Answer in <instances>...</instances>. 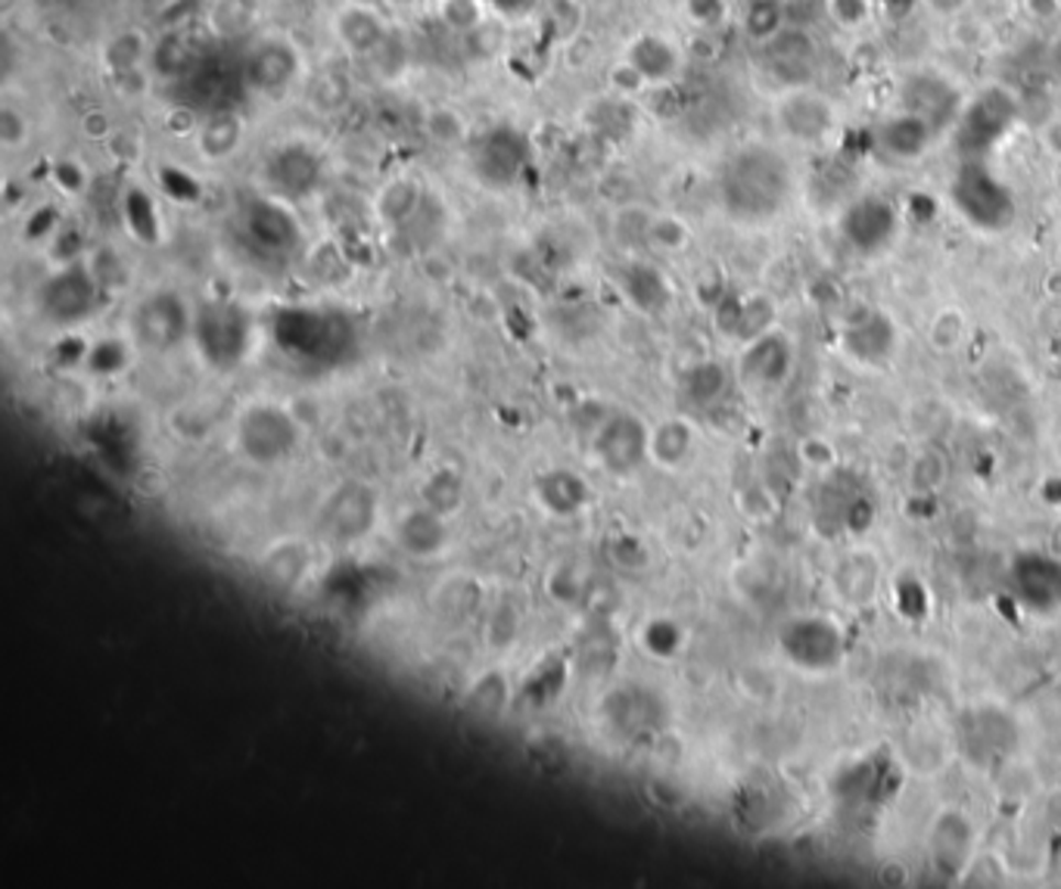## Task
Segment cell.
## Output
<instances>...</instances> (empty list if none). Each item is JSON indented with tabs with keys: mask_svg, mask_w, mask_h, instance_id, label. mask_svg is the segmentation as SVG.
Masks as SVG:
<instances>
[{
	"mask_svg": "<svg viewBox=\"0 0 1061 889\" xmlns=\"http://www.w3.org/2000/svg\"><path fill=\"white\" fill-rule=\"evenodd\" d=\"M421 504L440 510L445 516L457 513L461 504H464V479H461V473L449 470V467L430 473L421 482Z\"/></svg>",
	"mask_w": 1061,
	"mask_h": 889,
	"instance_id": "74e56055",
	"label": "cell"
},
{
	"mask_svg": "<svg viewBox=\"0 0 1061 889\" xmlns=\"http://www.w3.org/2000/svg\"><path fill=\"white\" fill-rule=\"evenodd\" d=\"M688 224L676 215H654L648 227V243L657 246L663 253H678L688 246Z\"/></svg>",
	"mask_w": 1061,
	"mask_h": 889,
	"instance_id": "c3c4849f",
	"label": "cell"
},
{
	"mask_svg": "<svg viewBox=\"0 0 1061 889\" xmlns=\"http://www.w3.org/2000/svg\"><path fill=\"white\" fill-rule=\"evenodd\" d=\"M778 125L787 137L809 144V141H822L825 134H831L838 125V115L822 93L809 91V88H791L785 91V100L778 103Z\"/></svg>",
	"mask_w": 1061,
	"mask_h": 889,
	"instance_id": "603a6c76",
	"label": "cell"
},
{
	"mask_svg": "<svg viewBox=\"0 0 1061 889\" xmlns=\"http://www.w3.org/2000/svg\"><path fill=\"white\" fill-rule=\"evenodd\" d=\"M921 3L937 19H959L971 7V0H921Z\"/></svg>",
	"mask_w": 1061,
	"mask_h": 889,
	"instance_id": "e7e4bbea",
	"label": "cell"
},
{
	"mask_svg": "<svg viewBox=\"0 0 1061 889\" xmlns=\"http://www.w3.org/2000/svg\"><path fill=\"white\" fill-rule=\"evenodd\" d=\"M486 0H440V19L445 29L457 35L476 32L486 19Z\"/></svg>",
	"mask_w": 1061,
	"mask_h": 889,
	"instance_id": "f6af8a7d",
	"label": "cell"
},
{
	"mask_svg": "<svg viewBox=\"0 0 1061 889\" xmlns=\"http://www.w3.org/2000/svg\"><path fill=\"white\" fill-rule=\"evenodd\" d=\"M933 134H937V127L931 122H925L915 112H903L881 125V146L899 159H915L931 146Z\"/></svg>",
	"mask_w": 1061,
	"mask_h": 889,
	"instance_id": "836d02e7",
	"label": "cell"
},
{
	"mask_svg": "<svg viewBox=\"0 0 1061 889\" xmlns=\"http://www.w3.org/2000/svg\"><path fill=\"white\" fill-rule=\"evenodd\" d=\"M545 13H549L551 25L564 37H576V32L583 29V3L579 0H545Z\"/></svg>",
	"mask_w": 1061,
	"mask_h": 889,
	"instance_id": "f5cc1de1",
	"label": "cell"
},
{
	"mask_svg": "<svg viewBox=\"0 0 1061 889\" xmlns=\"http://www.w3.org/2000/svg\"><path fill=\"white\" fill-rule=\"evenodd\" d=\"M333 35L343 44V51L352 56L377 54L389 41V25L384 13H377L367 3H346L333 16Z\"/></svg>",
	"mask_w": 1061,
	"mask_h": 889,
	"instance_id": "d4e9b609",
	"label": "cell"
},
{
	"mask_svg": "<svg viewBox=\"0 0 1061 889\" xmlns=\"http://www.w3.org/2000/svg\"><path fill=\"white\" fill-rule=\"evenodd\" d=\"M843 526L850 529L853 535H862L875 526V504L865 494H853L850 504L843 510Z\"/></svg>",
	"mask_w": 1061,
	"mask_h": 889,
	"instance_id": "9f6ffc18",
	"label": "cell"
},
{
	"mask_svg": "<svg viewBox=\"0 0 1061 889\" xmlns=\"http://www.w3.org/2000/svg\"><path fill=\"white\" fill-rule=\"evenodd\" d=\"M592 454L601 470L629 479L651 460V426L632 411H610L592 430Z\"/></svg>",
	"mask_w": 1061,
	"mask_h": 889,
	"instance_id": "52a82bcc",
	"label": "cell"
},
{
	"mask_svg": "<svg viewBox=\"0 0 1061 889\" xmlns=\"http://www.w3.org/2000/svg\"><path fill=\"white\" fill-rule=\"evenodd\" d=\"M607 81H610V88H614V93H620V97H636V93H641V91H648L651 85L641 78V73L629 63V59H620L614 69H610V75H607Z\"/></svg>",
	"mask_w": 1061,
	"mask_h": 889,
	"instance_id": "11a10c76",
	"label": "cell"
},
{
	"mask_svg": "<svg viewBox=\"0 0 1061 889\" xmlns=\"http://www.w3.org/2000/svg\"><path fill=\"white\" fill-rule=\"evenodd\" d=\"M947 476H950L947 457L937 448H925V452L915 454L913 464H909V489L915 494H933L937 489H943Z\"/></svg>",
	"mask_w": 1061,
	"mask_h": 889,
	"instance_id": "ab89813d",
	"label": "cell"
},
{
	"mask_svg": "<svg viewBox=\"0 0 1061 889\" xmlns=\"http://www.w3.org/2000/svg\"><path fill=\"white\" fill-rule=\"evenodd\" d=\"M791 197V165L775 146L738 149L722 175V202L741 221H769Z\"/></svg>",
	"mask_w": 1061,
	"mask_h": 889,
	"instance_id": "6da1fadb",
	"label": "cell"
},
{
	"mask_svg": "<svg viewBox=\"0 0 1061 889\" xmlns=\"http://www.w3.org/2000/svg\"><path fill=\"white\" fill-rule=\"evenodd\" d=\"M467 703H471L476 712H483V715H501V712L508 709V703H511V685H508L505 671L493 669L486 671V675H479L474 681V688H471V693H467Z\"/></svg>",
	"mask_w": 1061,
	"mask_h": 889,
	"instance_id": "f35d334b",
	"label": "cell"
},
{
	"mask_svg": "<svg viewBox=\"0 0 1061 889\" xmlns=\"http://www.w3.org/2000/svg\"><path fill=\"white\" fill-rule=\"evenodd\" d=\"M302 54L287 37H265L250 47L243 59V81L258 97H280L299 78Z\"/></svg>",
	"mask_w": 1061,
	"mask_h": 889,
	"instance_id": "9a60e30c",
	"label": "cell"
},
{
	"mask_svg": "<svg viewBox=\"0 0 1061 889\" xmlns=\"http://www.w3.org/2000/svg\"><path fill=\"white\" fill-rule=\"evenodd\" d=\"M841 348L853 362L865 364V367L891 362L897 352V327H894L891 314L875 309L862 311L856 321H850L843 327Z\"/></svg>",
	"mask_w": 1061,
	"mask_h": 889,
	"instance_id": "cb8c5ba5",
	"label": "cell"
},
{
	"mask_svg": "<svg viewBox=\"0 0 1061 889\" xmlns=\"http://www.w3.org/2000/svg\"><path fill=\"white\" fill-rule=\"evenodd\" d=\"M393 542L411 560H436L452 545L449 516L427 504H411L396 516Z\"/></svg>",
	"mask_w": 1061,
	"mask_h": 889,
	"instance_id": "d6986e66",
	"label": "cell"
},
{
	"mask_svg": "<svg viewBox=\"0 0 1061 889\" xmlns=\"http://www.w3.org/2000/svg\"><path fill=\"white\" fill-rule=\"evenodd\" d=\"M828 10L843 29H856L869 19V0H828Z\"/></svg>",
	"mask_w": 1061,
	"mask_h": 889,
	"instance_id": "91938a15",
	"label": "cell"
},
{
	"mask_svg": "<svg viewBox=\"0 0 1061 889\" xmlns=\"http://www.w3.org/2000/svg\"><path fill=\"white\" fill-rule=\"evenodd\" d=\"M678 641H682V635H678V625H673V622H651L648 632H644V644L654 656H676Z\"/></svg>",
	"mask_w": 1061,
	"mask_h": 889,
	"instance_id": "db71d44e",
	"label": "cell"
},
{
	"mask_svg": "<svg viewBox=\"0 0 1061 889\" xmlns=\"http://www.w3.org/2000/svg\"><path fill=\"white\" fill-rule=\"evenodd\" d=\"M697 448L695 423L685 418H663L651 426V464L660 470H678Z\"/></svg>",
	"mask_w": 1061,
	"mask_h": 889,
	"instance_id": "1f68e13d",
	"label": "cell"
},
{
	"mask_svg": "<svg viewBox=\"0 0 1061 889\" xmlns=\"http://www.w3.org/2000/svg\"><path fill=\"white\" fill-rule=\"evenodd\" d=\"M841 234L862 255H878L897 236V212L878 197H862L841 215Z\"/></svg>",
	"mask_w": 1061,
	"mask_h": 889,
	"instance_id": "7402d4cb",
	"label": "cell"
},
{
	"mask_svg": "<svg viewBox=\"0 0 1061 889\" xmlns=\"http://www.w3.org/2000/svg\"><path fill=\"white\" fill-rule=\"evenodd\" d=\"M950 193L955 212H962V219L984 234H999V231L1012 227V221H1015L1012 190L990 171L987 165H962L952 178Z\"/></svg>",
	"mask_w": 1061,
	"mask_h": 889,
	"instance_id": "8992f818",
	"label": "cell"
},
{
	"mask_svg": "<svg viewBox=\"0 0 1061 889\" xmlns=\"http://www.w3.org/2000/svg\"><path fill=\"white\" fill-rule=\"evenodd\" d=\"M965 336H969V318H965V311L959 309L937 311V318H933L931 327H928V343H931L933 352H940V355L959 352L962 343H965Z\"/></svg>",
	"mask_w": 1061,
	"mask_h": 889,
	"instance_id": "60d3db41",
	"label": "cell"
},
{
	"mask_svg": "<svg viewBox=\"0 0 1061 889\" xmlns=\"http://www.w3.org/2000/svg\"><path fill=\"white\" fill-rule=\"evenodd\" d=\"M25 144H29V115L13 103H3L0 107V146L19 149Z\"/></svg>",
	"mask_w": 1061,
	"mask_h": 889,
	"instance_id": "816d5d0a",
	"label": "cell"
},
{
	"mask_svg": "<svg viewBox=\"0 0 1061 889\" xmlns=\"http://www.w3.org/2000/svg\"><path fill=\"white\" fill-rule=\"evenodd\" d=\"M955 737L965 749V756L974 763H990V759H1003L1006 753L1015 749L1018 731L1012 725L1003 709L996 707H981L965 712V719L955 725Z\"/></svg>",
	"mask_w": 1061,
	"mask_h": 889,
	"instance_id": "ffe728a7",
	"label": "cell"
},
{
	"mask_svg": "<svg viewBox=\"0 0 1061 889\" xmlns=\"http://www.w3.org/2000/svg\"><path fill=\"white\" fill-rule=\"evenodd\" d=\"M610 560L617 563L620 569H629V573H639L651 563V551L648 545L636 538V535H617L610 542Z\"/></svg>",
	"mask_w": 1061,
	"mask_h": 889,
	"instance_id": "f907efd6",
	"label": "cell"
},
{
	"mask_svg": "<svg viewBox=\"0 0 1061 889\" xmlns=\"http://www.w3.org/2000/svg\"><path fill=\"white\" fill-rule=\"evenodd\" d=\"M835 591L843 603L850 607H872L881 594L884 585V573H881L878 557L872 551H853L847 554L838 569H835Z\"/></svg>",
	"mask_w": 1061,
	"mask_h": 889,
	"instance_id": "4316f807",
	"label": "cell"
},
{
	"mask_svg": "<svg viewBox=\"0 0 1061 889\" xmlns=\"http://www.w3.org/2000/svg\"><path fill=\"white\" fill-rule=\"evenodd\" d=\"M622 59H629L648 85H666V81H673L678 69H682V54H678L676 44H673L670 37L654 35V32L636 37V41L626 47Z\"/></svg>",
	"mask_w": 1061,
	"mask_h": 889,
	"instance_id": "4dcf8cb0",
	"label": "cell"
},
{
	"mask_svg": "<svg viewBox=\"0 0 1061 889\" xmlns=\"http://www.w3.org/2000/svg\"><path fill=\"white\" fill-rule=\"evenodd\" d=\"M800 460L813 470H831L838 464V452L825 438H804L800 442Z\"/></svg>",
	"mask_w": 1061,
	"mask_h": 889,
	"instance_id": "680465c9",
	"label": "cell"
},
{
	"mask_svg": "<svg viewBox=\"0 0 1061 889\" xmlns=\"http://www.w3.org/2000/svg\"><path fill=\"white\" fill-rule=\"evenodd\" d=\"M763 59H766L769 75L791 88H809L816 66H819V47L816 37L804 29H782L775 37L763 44Z\"/></svg>",
	"mask_w": 1061,
	"mask_h": 889,
	"instance_id": "ac0fdd59",
	"label": "cell"
},
{
	"mask_svg": "<svg viewBox=\"0 0 1061 889\" xmlns=\"http://www.w3.org/2000/svg\"><path fill=\"white\" fill-rule=\"evenodd\" d=\"M517 635H520V613H517V607H513L511 600L495 603L493 613H489V622H486V641H489V647L505 651V647H511L513 641H517Z\"/></svg>",
	"mask_w": 1061,
	"mask_h": 889,
	"instance_id": "bcb514c9",
	"label": "cell"
},
{
	"mask_svg": "<svg viewBox=\"0 0 1061 889\" xmlns=\"http://www.w3.org/2000/svg\"><path fill=\"white\" fill-rule=\"evenodd\" d=\"M131 333L141 348L153 355H168L194 336V309L184 302L181 292H150L131 314Z\"/></svg>",
	"mask_w": 1061,
	"mask_h": 889,
	"instance_id": "ba28073f",
	"label": "cell"
},
{
	"mask_svg": "<svg viewBox=\"0 0 1061 889\" xmlns=\"http://www.w3.org/2000/svg\"><path fill=\"white\" fill-rule=\"evenodd\" d=\"M421 202H423V193H421V187L415 181H408V178H399V181H389L377 193V215H380V221H386V224H405L408 219H415L418 215V209H421Z\"/></svg>",
	"mask_w": 1061,
	"mask_h": 889,
	"instance_id": "d590c367",
	"label": "cell"
},
{
	"mask_svg": "<svg viewBox=\"0 0 1061 889\" xmlns=\"http://www.w3.org/2000/svg\"><path fill=\"white\" fill-rule=\"evenodd\" d=\"M1027 13L1034 19H1056L1061 13V0H1025Z\"/></svg>",
	"mask_w": 1061,
	"mask_h": 889,
	"instance_id": "03108f58",
	"label": "cell"
},
{
	"mask_svg": "<svg viewBox=\"0 0 1061 889\" xmlns=\"http://www.w3.org/2000/svg\"><path fill=\"white\" fill-rule=\"evenodd\" d=\"M535 3H539V0H486V7L495 10V13H501L505 19L527 16V13L535 10Z\"/></svg>",
	"mask_w": 1061,
	"mask_h": 889,
	"instance_id": "be15d7a7",
	"label": "cell"
},
{
	"mask_svg": "<svg viewBox=\"0 0 1061 889\" xmlns=\"http://www.w3.org/2000/svg\"><path fill=\"white\" fill-rule=\"evenodd\" d=\"M1015 598L1037 613L1061 610V560L1043 551H1025L1008 566Z\"/></svg>",
	"mask_w": 1061,
	"mask_h": 889,
	"instance_id": "2e32d148",
	"label": "cell"
},
{
	"mask_svg": "<svg viewBox=\"0 0 1061 889\" xmlns=\"http://www.w3.org/2000/svg\"><path fill=\"white\" fill-rule=\"evenodd\" d=\"M685 10L700 29H716L726 22V0H685Z\"/></svg>",
	"mask_w": 1061,
	"mask_h": 889,
	"instance_id": "6f0895ef",
	"label": "cell"
},
{
	"mask_svg": "<svg viewBox=\"0 0 1061 889\" xmlns=\"http://www.w3.org/2000/svg\"><path fill=\"white\" fill-rule=\"evenodd\" d=\"M209 25L215 29V35L228 37H243L253 25V3L250 0H219L209 13Z\"/></svg>",
	"mask_w": 1061,
	"mask_h": 889,
	"instance_id": "7bdbcfd3",
	"label": "cell"
},
{
	"mask_svg": "<svg viewBox=\"0 0 1061 889\" xmlns=\"http://www.w3.org/2000/svg\"><path fill=\"white\" fill-rule=\"evenodd\" d=\"M380 491L365 479H340L318 501L314 523L333 545H358L377 529Z\"/></svg>",
	"mask_w": 1061,
	"mask_h": 889,
	"instance_id": "5b68a950",
	"label": "cell"
},
{
	"mask_svg": "<svg viewBox=\"0 0 1061 889\" xmlns=\"http://www.w3.org/2000/svg\"><path fill=\"white\" fill-rule=\"evenodd\" d=\"M592 489L579 473L557 467L535 479V501L549 510L551 516H576L588 508Z\"/></svg>",
	"mask_w": 1061,
	"mask_h": 889,
	"instance_id": "f546056e",
	"label": "cell"
},
{
	"mask_svg": "<svg viewBox=\"0 0 1061 889\" xmlns=\"http://www.w3.org/2000/svg\"><path fill=\"white\" fill-rule=\"evenodd\" d=\"M81 131H85L91 141H110V134H112L110 115L100 110L85 112V115H81Z\"/></svg>",
	"mask_w": 1061,
	"mask_h": 889,
	"instance_id": "6125c7cd",
	"label": "cell"
},
{
	"mask_svg": "<svg viewBox=\"0 0 1061 889\" xmlns=\"http://www.w3.org/2000/svg\"><path fill=\"white\" fill-rule=\"evenodd\" d=\"M931 868L943 880H962L977 858V831L962 809H943L928 831Z\"/></svg>",
	"mask_w": 1061,
	"mask_h": 889,
	"instance_id": "4fadbf2b",
	"label": "cell"
},
{
	"mask_svg": "<svg viewBox=\"0 0 1061 889\" xmlns=\"http://www.w3.org/2000/svg\"><path fill=\"white\" fill-rule=\"evenodd\" d=\"M794 370V343L782 330H769L748 345H741L738 380L753 389H778Z\"/></svg>",
	"mask_w": 1061,
	"mask_h": 889,
	"instance_id": "e0dca14e",
	"label": "cell"
},
{
	"mask_svg": "<svg viewBox=\"0 0 1061 889\" xmlns=\"http://www.w3.org/2000/svg\"><path fill=\"white\" fill-rule=\"evenodd\" d=\"M423 131L433 144L440 146H455L464 144L471 137V125L467 119L455 110V107H436V110L427 112L423 119Z\"/></svg>",
	"mask_w": 1061,
	"mask_h": 889,
	"instance_id": "b9f144b4",
	"label": "cell"
},
{
	"mask_svg": "<svg viewBox=\"0 0 1061 889\" xmlns=\"http://www.w3.org/2000/svg\"><path fill=\"white\" fill-rule=\"evenodd\" d=\"M246 141V119L237 110H212L202 115L194 144L206 163H224Z\"/></svg>",
	"mask_w": 1061,
	"mask_h": 889,
	"instance_id": "f1b7e54d",
	"label": "cell"
},
{
	"mask_svg": "<svg viewBox=\"0 0 1061 889\" xmlns=\"http://www.w3.org/2000/svg\"><path fill=\"white\" fill-rule=\"evenodd\" d=\"M530 159V144L517 127H493L471 144V165L476 178L489 187H511L523 175Z\"/></svg>",
	"mask_w": 1061,
	"mask_h": 889,
	"instance_id": "5bb4252c",
	"label": "cell"
},
{
	"mask_svg": "<svg viewBox=\"0 0 1061 889\" xmlns=\"http://www.w3.org/2000/svg\"><path fill=\"white\" fill-rule=\"evenodd\" d=\"M894 600H897V610L906 619H921L928 613V588L915 576H903L894 585Z\"/></svg>",
	"mask_w": 1061,
	"mask_h": 889,
	"instance_id": "681fc988",
	"label": "cell"
},
{
	"mask_svg": "<svg viewBox=\"0 0 1061 889\" xmlns=\"http://www.w3.org/2000/svg\"><path fill=\"white\" fill-rule=\"evenodd\" d=\"M290 202L277 200L272 193L253 197L240 209V234L246 246H253L265 258H287L302 243V227L287 209Z\"/></svg>",
	"mask_w": 1061,
	"mask_h": 889,
	"instance_id": "8fae6325",
	"label": "cell"
},
{
	"mask_svg": "<svg viewBox=\"0 0 1061 889\" xmlns=\"http://www.w3.org/2000/svg\"><path fill=\"white\" fill-rule=\"evenodd\" d=\"M194 345L212 370H237L256 340L253 311L237 299H209L194 309Z\"/></svg>",
	"mask_w": 1061,
	"mask_h": 889,
	"instance_id": "3957f363",
	"label": "cell"
},
{
	"mask_svg": "<svg viewBox=\"0 0 1061 889\" xmlns=\"http://www.w3.org/2000/svg\"><path fill=\"white\" fill-rule=\"evenodd\" d=\"M194 54L187 47V41L181 35H165L150 47V69L156 75H181L184 69H190Z\"/></svg>",
	"mask_w": 1061,
	"mask_h": 889,
	"instance_id": "ee69618b",
	"label": "cell"
},
{
	"mask_svg": "<svg viewBox=\"0 0 1061 889\" xmlns=\"http://www.w3.org/2000/svg\"><path fill=\"white\" fill-rule=\"evenodd\" d=\"M778 647L794 669L806 675H828L847 656V637L841 625L828 616H797L778 635Z\"/></svg>",
	"mask_w": 1061,
	"mask_h": 889,
	"instance_id": "9c48e42d",
	"label": "cell"
},
{
	"mask_svg": "<svg viewBox=\"0 0 1061 889\" xmlns=\"http://www.w3.org/2000/svg\"><path fill=\"white\" fill-rule=\"evenodd\" d=\"M265 193L284 202H302L324 184V159L306 141H287L268 153L262 165Z\"/></svg>",
	"mask_w": 1061,
	"mask_h": 889,
	"instance_id": "7c38bea8",
	"label": "cell"
},
{
	"mask_svg": "<svg viewBox=\"0 0 1061 889\" xmlns=\"http://www.w3.org/2000/svg\"><path fill=\"white\" fill-rule=\"evenodd\" d=\"M775 321H778V305L766 292H748V296L729 292L716 305V327H719V333L741 345H748L756 336L775 330Z\"/></svg>",
	"mask_w": 1061,
	"mask_h": 889,
	"instance_id": "44dd1931",
	"label": "cell"
},
{
	"mask_svg": "<svg viewBox=\"0 0 1061 889\" xmlns=\"http://www.w3.org/2000/svg\"><path fill=\"white\" fill-rule=\"evenodd\" d=\"M483 603H486V591H483V585H479L476 576H471V573L442 576L440 585H436L433 594H430L433 613H436L445 625H452V629H461V625L474 622V619L479 616V610H483Z\"/></svg>",
	"mask_w": 1061,
	"mask_h": 889,
	"instance_id": "484cf974",
	"label": "cell"
},
{
	"mask_svg": "<svg viewBox=\"0 0 1061 889\" xmlns=\"http://www.w3.org/2000/svg\"><path fill=\"white\" fill-rule=\"evenodd\" d=\"M100 296H103V287L97 284L91 268L66 262L41 284L37 309L59 327H73V324H81L91 318L100 305Z\"/></svg>",
	"mask_w": 1061,
	"mask_h": 889,
	"instance_id": "30bf717a",
	"label": "cell"
},
{
	"mask_svg": "<svg viewBox=\"0 0 1061 889\" xmlns=\"http://www.w3.org/2000/svg\"><path fill=\"white\" fill-rule=\"evenodd\" d=\"M311 569V547L299 538H280L272 547L262 551L258 557V573L265 585L277 591H296Z\"/></svg>",
	"mask_w": 1061,
	"mask_h": 889,
	"instance_id": "83f0119b",
	"label": "cell"
},
{
	"mask_svg": "<svg viewBox=\"0 0 1061 889\" xmlns=\"http://www.w3.org/2000/svg\"><path fill=\"white\" fill-rule=\"evenodd\" d=\"M234 442L243 460L256 467H277L294 457L302 442V430L284 404L253 401L237 414Z\"/></svg>",
	"mask_w": 1061,
	"mask_h": 889,
	"instance_id": "277c9868",
	"label": "cell"
},
{
	"mask_svg": "<svg viewBox=\"0 0 1061 889\" xmlns=\"http://www.w3.org/2000/svg\"><path fill=\"white\" fill-rule=\"evenodd\" d=\"M729 382H732V374L726 370V364L697 362L695 367H688V374L682 380V392L695 408H714L726 399Z\"/></svg>",
	"mask_w": 1061,
	"mask_h": 889,
	"instance_id": "e575fe53",
	"label": "cell"
},
{
	"mask_svg": "<svg viewBox=\"0 0 1061 889\" xmlns=\"http://www.w3.org/2000/svg\"><path fill=\"white\" fill-rule=\"evenodd\" d=\"M277 343L296 362L333 367L352 358L355 327L346 314L328 309H287L277 314Z\"/></svg>",
	"mask_w": 1061,
	"mask_h": 889,
	"instance_id": "7a4b0ae2",
	"label": "cell"
},
{
	"mask_svg": "<svg viewBox=\"0 0 1061 889\" xmlns=\"http://www.w3.org/2000/svg\"><path fill=\"white\" fill-rule=\"evenodd\" d=\"M622 296L644 314H657L670 305V284L666 277L648 265V262H632L620 271Z\"/></svg>",
	"mask_w": 1061,
	"mask_h": 889,
	"instance_id": "d6a6232c",
	"label": "cell"
},
{
	"mask_svg": "<svg viewBox=\"0 0 1061 889\" xmlns=\"http://www.w3.org/2000/svg\"><path fill=\"white\" fill-rule=\"evenodd\" d=\"M107 146L112 149V156H119V159H125V163H134L137 153H141V141H137L131 131H112Z\"/></svg>",
	"mask_w": 1061,
	"mask_h": 889,
	"instance_id": "94428289",
	"label": "cell"
},
{
	"mask_svg": "<svg viewBox=\"0 0 1061 889\" xmlns=\"http://www.w3.org/2000/svg\"><path fill=\"white\" fill-rule=\"evenodd\" d=\"M744 25H748V35H751L753 41L766 44L769 37H775L785 29V22H782V3H778V0H751V10H748Z\"/></svg>",
	"mask_w": 1061,
	"mask_h": 889,
	"instance_id": "7dc6e473",
	"label": "cell"
},
{
	"mask_svg": "<svg viewBox=\"0 0 1061 889\" xmlns=\"http://www.w3.org/2000/svg\"><path fill=\"white\" fill-rule=\"evenodd\" d=\"M150 47H153V44H150V37L144 35V32L125 29V32H119V35L107 44L103 59H107L112 75L134 73V69H144L150 63Z\"/></svg>",
	"mask_w": 1061,
	"mask_h": 889,
	"instance_id": "8d00e7d4",
	"label": "cell"
},
{
	"mask_svg": "<svg viewBox=\"0 0 1061 889\" xmlns=\"http://www.w3.org/2000/svg\"><path fill=\"white\" fill-rule=\"evenodd\" d=\"M399 3H418V0H399Z\"/></svg>",
	"mask_w": 1061,
	"mask_h": 889,
	"instance_id": "003e7915",
	"label": "cell"
}]
</instances>
